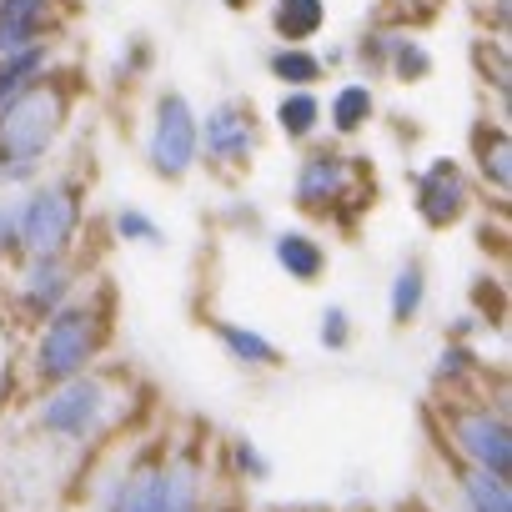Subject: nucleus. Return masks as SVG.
Segmentation results:
<instances>
[{
	"instance_id": "17",
	"label": "nucleus",
	"mask_w": 512,
	"mask_h": 512,
	"mask_svg": "<svg viewBox=\"0 0 512 512\" xmlns=\"http://www.w3.org/2000/svg\"><path fill=\"white\" fill-rule=\"evenodd\" d=\"M512 146H507V131H482L477 136V161H482V176L492 181V191H502L507 196V186H512V156H507Z\"/></svg>"
},
{
	"instance_id": "4",
	"label": "nucleus",
	"mask_w": 512,
	"mask_h": 512,
	"mask_svg": "<svg viewBox=\"0 0 512 512\" xmlns=\"http://www.w3.org/2000/svg\"><path fill=\"white\" fill-rule=\"evenodd\" d=\"M81 226V201L71 186H41L21 201V246L31 256H66Z\"/></svg>"
},
{
	"instance_id": "3",
	"label": "nucleus",
	"mask_w": 512,
	"mask_h": 512,
	"mask_svg": "<svg viewBox=\"0 0 512 512\" xmlns=\"http://www.w3.org/2000/svg\"><path fill=\"white\" fill-rule=\"evenodd\" d=\"M106 407H111V387L91 372H76L66 382H56V392L41 402L36 422L51 432V437H66V442H86L91 432H101L106 422Z\"/></svg>"
},
{
	"instance_id": "8",
	"label": "nucleus",
	"mask_w": 512,
	"mask_h": 512,
	"mask_svg": "<svg viewBox=\"0 0 512 512\" xmlns=\"http://www.w3.org/2000/svg\"><path fill=\"white\" fill-rule=\"evenodd\" d=\"M417 211L427 226H452L467 211V181L452 161H432L427 176L417 181Z\"/></svg>"
},
{
	"instance_id": "15",
	"label": "nucleus",
	"mask_w": 512,
	"mask_h": 512,
	"mask_svg": "<svg viewBox=\"0 0 512 512\" xmlns=\"http://www.w3.org/2000/svg\"><path fill=\"white\" fill-rule=\"evenodd\" d=\"M216 337H221V347H226L241 367H277V362H282V357H277V347H272L262 332H251V327L216 322Z\"/></svg>"
},
{
	"instance_id": "7",
	"label": "nucleus",
	"mask_w": 512,
	"mask_h": 512,
	"mask_svg": "<svg viewBox=\"0 0 512 512\" xmlns=\"http://www.w3.org/2000/svg\"><path fill=\"white\" fill-rule=\"evenodd\" d=\"M161 467H166V457L156 447H146L141 457H131L121 467V477L111 482L106 512H156L161 507Z\"/></svg>"
},
{
	"instance_id": "11",
	"label": "nucleus",
	"mask_w": 512,
	"mask_h": 512,
	"mask_svg": "<svg viewBox=\"0 0 512 512\" xmlns=\"http://www.w3.org/2000/svg\"><path fill=\"white\" fill-rule=\"evenodd\" d=\"M251 141H256V131H251V116H246L241 106H216V111L206 116V156H216V161H241V156L251 151Z\"/></svg>"
},
{
	"instance_id": "6",
	"label": "nucleus",
	"mask_w": 512,
	"mask_h": 512,
	"mask_svg": "<svg viewBox=\"0 0 512 512\" xmlns=\"http://www.w3.org/2000/svg\"><path fill=\"white\" fill-rule=\"evenodd\" d=\"M196 146H201V131H196V116L186 106V96H166L156 106V131H151V166L161 176H186L191 161H196Z\"/></svg>"
},
{
	"instance_id": "10",
	"label": "nucleus",
	"mask_w": 512,
	"mask_h": 512,
	"mask_svg": "<svg viewBox=\"0 0 512 512\" xmlns=\"http://www.w3.org/2000/svg\"><path fill=\"white\" fill-rule=\"evenodd\" d=\"M352 186V166L337 156V151H317L302 161V176H297V201L307 211H327L337 206V196H347Z\"/></svg>"
},
{
	"instance_id": "24",
	"label": "nucleus",
	"mask_w": 512,
	"mask_h": 512,
	"mask_svg": "<svg viewBox=\"0 0 512 512\" xmlns=\"http://www.w3.org/2000/svg\"><path fill=\"white\" fill-rule=\"evenodd\" d=\"M231 457H236V472H241V477H251V482L272 477V462H267L262 452H256V442H246V437H241V442L231 447Z\"/></svg>"
},
{
	"instance_id": "21",
	"label": "nucleus",
	"mask_w": 512,
	"mask_h": 512,
	"mask_svg": "<svg viewBox=\"0 0 512 512\" xmlns=\"http://www.w3.org/2000/svg\"><path fill=\"white\" fill-rule=\"evenodd\" d=\"M317 116H322V106H317V96H307V91L287 96L282 111H277V121H282L287 136H312V131H317Z\"/></svg>"
},
{
	"instance_id": "2",
	"label": "nucleus",
	"mask_w": 512,
	"mask_h": 512,
	"mask_svg": "<svg viewBox=\"0 0 512 512\" xmlns=\"http://www.w3.org/2000/svg\"><path fill=\"white\" fill-rule=\"evenodd\" d=\"M101 337H106V317L96 307H56L36 342V382L56 387V382L86 372L101 352Z\"/></svg>"
},
{
	"instance_id": "30",
	"label": "nucleus",
	"mask_w": 512,
	"mask_h": 512,
	"mask_svg": "<svg viewBox=\"0 0 512 512\" xmlns=\"http://www.w3.org/2000/svg\"><path fill=\"white\" fill-rule=\"evenodd\" d=\"M497 6H507V0H497Z\"/></svg>"
},
{
	"instance_id": "13",
	"label": "nucleus",
	"mask_w": 512,
	"mask_h": 512,
	"mask_svg": "<svg viewBox=\"0 0 512 512\" xmlns=\"http://www.w3.org/2000/svg\"><path fill=\"white\" fill-rule=\"evenodd\" d=\"M462 487V507L467 512H512V487H507V472H487V467H462L457 477Z\"/></svg>"
},
{
	"instance_id": "20",
	"label": "nucleus",
	"mask_w": 512,
	"mask_h": 512,
	"mask_svg": "<svg viewBox=\"0 0 512 512\" xmlns=\"http://www.w3.org/2000/svg\"><path fill=\"white\" fill-rule=\"evenodd\" d=\"M367 116H372V91L367 86H342L337 101H332V126L337 131H357Z\"/></svg>"
},
{
	"instance_id": "5",
	"label": "nucleus",
	"mask_w": 512,
	"mask_h": 512,
	"mask_svg": "<svg viewBox=\"0 0 512 512\" xmlns=\"http://www.w3.org/2000/svg\"><path fill=\"white\" fill-rule=\"evenodd\" d=\"M447 432H452V447H457L472 467L512 472V432H507V417H502V412H487V407H447Z\"/></svg>"
},
{
	"instance_id": "1",
	"label": "nucleus",
	"mask_w": 512,
	"mask_h": 512,
	"mask_svg": "<svg viewBox=\"0 0 512 512\" xmlns=\"http://www.w3.org/2000/svg\"><path fill=\"white\" fill-rule=\"evenodd\" d=\"M61 116H66V101L56 86H31L0 111V161H11L6 176H26L46 156V146L61 131Z\"/></svg>"
},
{
	"instance_id": "12",
	"label": "nucleus",
	"mask_w": 512,
	"mask_h": 512,
	"mask_svg": "<svg viewBox=\"0 0 512 512\" xmlns=\"http://www.w3.org/2000/svg\"><path fill=\"white\" fill-rule=\"evenodd\" d=\"M51 0H0V56L36 46Z\"/></svg>"
},
{
	"instance_id": "22",
	"label": "nucleus",
	"mask_w": 512,
	"mask_h": 512,
	"mask_svg": "<svg viewBox=\"0 0 512 512\" xmlns=\"http://www.w3.org/2000/svg\"><path fill=\"white\" fill-rule=\"evenodd\" d=\"M272 76L287 81V86H312V81L322 76V61L307 56V51H277V56H272Z\"/></svg>"
},
{
	"instance_id": "29",
	"label": "nucleus",
	"mask_w": 512,
	"mask_h": 512,
	"mask_svg": "<svg viewBox=\"0 0 512 512\" xmlns=\"http://www.w3.org/2000/svg\"><path fill=\"white\" fill-rule=\"evenodd\" d=\"M216 512H231V507H216Z\"/></svg>"
},
{
	"instance_id": "27",
	"label": "nucleus",
	"mask_w": 512,
	"mask_h": 512,
	"mask_svg": "<svg viewBox=\"0 0 512 512\" xmlns=\"http://www.w3.org/2000/svg\"><path fill=\"white\" fill-rule=\"evenodd\" d=\"M21 246V201H0V256Z\"/></svg>"
},
{
	"instance_id": "23",
	"label": "nucleus",
	"mask_w": 512,
	"mask_h": 512,
	"mask_svg": "<svg viewBox=\"0 0 512 512\" xmlns=\"http://www.w3.org/2000/svg\"><path fill=\"white\" fill-rule=\"evenodd\" d=\"M116 231H121L126 241H141V246H161V241H166V236H161V226H156L146 211H131V206H126V211H116Z\"/></svg>"
},
{
	"instance_id": "19",
	"label": "nucleus",
	"mask_w": 512,
	"mask_h": 512,
	"mask_svg": "<svg viewBox=\"0 0 512 512\" xmlns=\"http://www.w3.org/2000/svg\"><path fill=\"white\" fill-rule=\"evenodd\" d=\"M422 297H427V277L417 262H407L392 282V322H412L422 312Z\"/></svg>"
},
{
	"instance_id": "16",
	"label": "nucleus",
	"mask_w": 512,
	"mask_h": 512,
	"mask_svg": "<svg viewBox=\"0 0 512 512\" xmlns=\"http://www.w3.org/2000/svg\"><path fill=\"white\" fill-rule=\"evenodd\" d=\"M41 66H46V51H41V46H26V51L0 56V111H6L21 91H31V81L41 76Z\"/></svg>"
},
{
	"instance_id": "9",
	"label": "nucleus",
	"mask_w": 512,
	"mask_h": 512,
	"mask_svg": "<svg viewBox=\"0 0 512 512\" xmlns=\"http://www.w3.org/2000/svg\"><path fill=\"white\" fill-rule=\"evenodd\" d=\"M76 277L66 267V256H31V267L21 272V307L36 317H51L56 307H66Z\"/></svg>"
},
{
	"instance_id": "25",
	"label": "nucleus",
	"mask_w": 512,
	"mask_h": 512,
	"mask_svg": "<svg viewBox=\"0 0 512 512\" xmlns=\"http://www.w3.org/2000/svg\"><path fill=\"white\" fill-rule=\"evenodd\" d=\"M472 372H477V362H472L467 347H447L442 362H437V382H462V377H472Z\"/></svg>"
},
{
	"instance_id": "26",
	"label": "nucleus",
	"mask_w": 512,
	"mask_h": 512,
	"mask_svg": "<svg viewBox=\"0 0 512 512\" xmlns=\"http://www.w3.org/2000/svg\"><path fill=\"white\" fill-rule=\"evenodd\" d=\"M322 342H327L332 352H342V347L352 342V327H347V312H342V307H327V312H322Z\"/></svg>"
},
{
	"instance_id": "18",
	"label": "nucleus",
	"mask_w": 512,
	"mask_h": 512,
	"mask_svg": "<svg viewBox=\"0 0 512 512\" xmlns=\"http://www.w3.org/2000/svg\"><path fill=\"white\" fill-rule=\"evenodd\" d=\"M322 0H277V31L287 41H307L322 31Z\"/></svg>"
},
{
	"instance_id": "28",
	"label": "nucleus",
	"mask_w": 512,
	"mask_h": 512,
	"mask_svg": "<svg viewBox=\"0 0 512 512\" xmlns=\"http://www.w3.org/2000/svg\"><path fill=\"white\" fill-rule=\"evenodd\" d=\"M397 71H402V81H422L427 76V51L422 46H397Z\"/></svg>"
},
{
	"instance_id": "14",
	"label": "nucleus",
	"mask_w": 512,
	"mask_h": 512,
	"mask_svg": "<svg viewBox=\"0 0 512 512\" xmlns=\"http://www.w3.org/2000/svg\"><path fill=\"white\" fill-rule=\"evenodd\" d=\"M272 251H277V262H282V272H287L292 282H317V277L327 272V251H322L307 231H282V236L272 241Z\"/></svg>"
}]
</instances>
